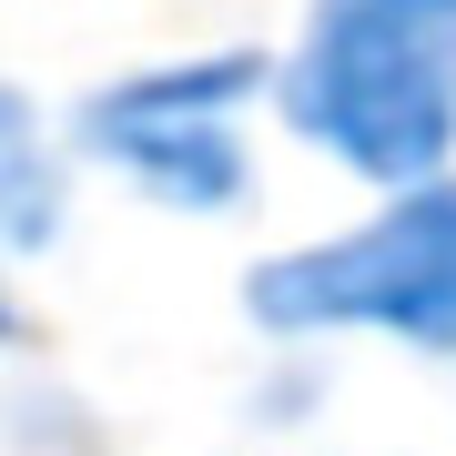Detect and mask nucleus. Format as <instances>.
Listing matches in <instances>:
<instances>
[{
	"label": "nucleus",
	"instance_id": "nucleus-1",
	"mask_svg": "<svg viewBox=\"0 0 456 456\" xmlns=\"http://www.w3.org/2000/svg\"><path fill=\"white\" fill-rule=\"evenodd\" d=\"M264 112L365 193L456 173V0H305Z\"/></svg>",
	"mask_w": 456,
	"mask_h": 456
},
{
	"label": "nucleus",
	"instance_id": "nucleus-2",
	"mask_svg": "<svg viewBox=\"0 0 456 456\" xmlns=\"http://www.w3.org/2000/svg\"><path fill=\"white\" fill-rule=\"evenodd\" d=\"M244 325L274 345H395L456 365V173L395 183L365 213L244 264Z\"/></svg>",
	"mask_w": 456,
	"mask_h": 456
},
{
	"label": "nucleus",
	"instance_id": "nucleus-3",
	"mask_svg": "<svg viewBox=\"0 0 456 456\" xmlns=\"http://www.w3.org/2000/svg\"><path fill=\"white\" fill-rule=\"evenodd\" d=\"M274 92V51L264 41H203L173 61L112 71L102 92L71 102V163L112 173L122 193L183 224H224L254 203V112Z\"/></svg>",
	"mask_w": 456,
	"mask_h": 456
},
{
	"label": "nucleus",
	"instance_id": "nucleus-4",
	"mask_svg": "<svg viewBox=\"0 0 456 456\" xmlns=\"http://www.w3.org/2000/svg\"><path fill=\"white\" fill-rule=\"evenodd\" d=\"M71 132L51 122L41 92L0 71V264H41L71 233Z\"/></svg>",
	"mask_w": 456,
	"mask_h": 456
},
{
	"label": "nucleus",
	"instance_id": "nucleus-5",
	"mask_svg": "<svg viewBox=\"0 0 456 456\" xmlns=\"http://www.w3.org/2000/svg\"><path fill=\"white\" fill-rule=\"evenodd\" d=\"M0 436H11V456H92L102 446V416L51 365H20L11 355V365H0Z\"/></svg>",
	"mask_w": 456,
	"mask_h": 456
},
{
	"label": "nucleus",
	"instance_id": "nucleus-6",
	"mask_svg": "<svg viewBox=\"0 0 456 456\" xmlns=\"http://www.w3.org/2000/svg\"><path fill=\"white\" fill-rule=\"evenodd\" d=\"M31 345V314H20V284H11V264H0V355H20Z\"/></svg>",
	"mask_w": 456,
	"mask_h": 456
}]
</instances>
